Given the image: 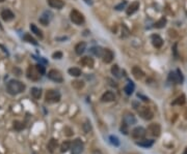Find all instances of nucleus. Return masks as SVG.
<instances>
[{
	"label": "nucleus",
	"instance_id": "16",
	"mask_svg": "<svg viewBox=\"0 0 187 154\" xmlns=\"http://www.w3.org/2000/svg\"><path fill=\"white\" fill-rule=\"evenodd\" d=\"M48 4H49V6L52 7V9H60L64 7L65 2L62 0H48Z\"/></svg>",
	"mask_w": 187,
	"mask_h": 154
},
{
	"label": "nucleus",
	"instance_id": "9",
	"mask_svg": "<svg viewBox=\"0 0 187 154\" xmlns=\"http://www.w3.org/2000/svg\"><path fill=\"white\" fill-rule=\"evenodd\" d=\"M138 114L145 120H151L153 118V112L148 107H140L138 110Z\"/></svg>",
	"mask_w": 187,
	"mask_h": 154
},
{
	"label": "nucleus",
	"instance_id": "15",
	"mask_svg": "<svg viewBox=\"0 0 187 154\" xmlns=\"http://www.w3.org/2000/svg\"><path fill=\"white\" fill-rule=\"evenodd\" d=\"M139 2L138 1H134V2H132L131 4L128 6L127 11H126V14H127L128 16H131L133 15L134 13H136V11H138V9H139Z\"/></svg>",
	"mask_w": 187,
	"mask_h": 154
},
{
	"label": "nucleus",
	"instance_id": "19",
	"mask_svg": "<svg viewBox=\"0 0 187 154\" xmlns=\"http://www.w3.org/2000/svg\"><path fill=\"white\" fill-rule=\"evenodd\" d=\"M132 74H133L134 78L137 79V80H140V79H143L144 76H145L144 72L140 69L138 66H134V67L132 68Z\"/></svg>",
	"mask_w": 187,
	"mask_h": 154
},
{
	"label": "nucleus",
	"instance_id": "22",
	"mask_svg": "<svg viewBox=\"0 0 187 154\" xmlns=\"http://www.w3.org/2000/svg\"><path fill=\"white\" fill-rule=\"evenodd\" d=\"M56 147H57V140L51 139L49 141V143H48V145H47V148H48L50 153H53L54 150L56 149Z\"/></svg>",
	"mask_w": 187,
	"mask_h": 154
},
{
	"label": "nucleus",
	"instance_id": "32",
	"mask_svg": "<svg viewBox=\"0 0 187 154\" xmlns=\"http://www.w3.org/2000/svg\"><path fill=\"white\" fill-rule=\"evenodd\" d=\"M69 149H71V143L69 141H66L64 142V143L62 144V146H60V151L64 153V152H67Z\"/></svg>",
	"mask_w": 187,
	"mask_h": 154
},
{
	"label": "nucleus",
	"instance_id": "44",
	"mask_svg": "<svg viewBox=\"0 0 187 154\" xmlns=\"http://www.w3.org/2000/svg\"><path fill=\"white\" fill-rule=\"evenodd\" d=\"M3 1H4V0H0V2H3Z\"/></svg>",
	"mask_w": 187,
	"mask_h": 154
},
{
	"label": "nucleus",
	"instance_id": "3",
	"mask_svg": "<svg viewBox=\"0 0 187 154\" xmlns=\"http://www.w3.org/2000/svg\"><path fill=\"white\" fill-rule=\"evenodd\" d=\"M70 19L71 21L74 24H76V25H81V24L84 23V17H83L82 14L77 11V9H73V11H71Z\"/></svg>",
	"mask_w": 187,
	"mask_h": 154
},
{
	"label": "nucleus",
	"instance_id": "14",
	"mask_svg": "<svg viewBox=\"0 0 187 154\" xmlns=\"http://www.w3.org/2000/svg\"><path fill=\"white\" fill-rule=\"evenodd\" d=\"M94 59L89 56H84L80 59V64L85 67H89V68H93L94 67Z\"/></svg>",
	"mask_w": 187,
	"mask_h": 154
},
{
	"label": "nucleus",
	"instance_id": "43",
	"mask_svg": "<svg viewBox=\"0 0 187 154\" xmlns=\"http://www.w3.org/2000/svg\"><path fill=\"white\" fill-rule=\"evenodd\" d=\"M0 28H1V29H2V25H1V23H0Z\"/></svg>",
	"mask_w": 187,
	"mask_h": 154
},
{
	"label": "nucleus",
	"instance_id": "6",
	"mask_svg": "<svg viewBox=\"0 0 187 154\" xmlns=\"http://www.w3.org/2000/svg\"><path fill=\"white\" fill-rule=\"evenodd\" d=\"M26 74H27V78L31 81H38L41 78V74L38 72L36 66H32V65L27 68Z\"/></svg>",
	"mask_w": 187,
	"mask_h": 154
},
{
	"label": "nucleus",
	"instance_id": "33",
	"mask_svg": "<svg viewBox=\"0 0 187 154\" xmlns=\"http://www.w3.org/2000/svg\"><path fill=\"white\" fill-rule=\"evenodd\" d=\"M185 101H186V97H185V95H181V96H179L178 98L173 102V105H179V106H181V105L185 104Z\"/></svg>",
	"mask_w": 187,
	"mask_h": 154
},
{
	"label": "nucleus",
	"instance_id": "26",
	"mask_svg": "<svg viewBox=\"0 0 187 154\" xmlns=\"http://www.w3.org/2000/svg\"><path fill=\"white\" fill-rule=\"evenodd\" d=\"M69 74H71L72 77H79L81 76V69L78 67H71L68 70Z\"/></svg>",
	"mask_w": 187,
	"mask_h": 154
},
{
	"label": "nucleus",
	"instance_id": "31",
	"mask_svg": "<svg viewBox=\"0 0 187 154\" xmlns=\"http://www.w3.org/2000/svg\"><path fill=\"white\" fill-rule=\"evenodd\" d=\"M14 128H15L16 130L20 131L25 128V124H24L23 122H21V121H14Z\"/></svg>",
	"mask_w": 187,
	"mask_h": 154
},
{
	"label": "nucleus",
	"instance_id": "5",
	"mask_svg": "<svg viewBox=\"0 0 187 154\" xmlns=\"http://www.w3.org/2000/svg\"><path fill=\"white\" fill-rule=\"evenodd\" d=\"M168 79H170V81L176 83V84H182L183 81H184L183 74L180 69H177L176 72H170V76H168Z\"/></svg>",
	"mask_w": 187,
	"mask_h": 154
},
{
	"label": "nucleus",
	"instance_id": "18",
	"mask_svg": "<svg viewBox=\"0 0 187 154\" xmlns=\"http://www.w3.org/2000/svg\"><path fill=\"white\" fill-rule=\"evenodd\" d=\"M152 44H153V46L155 47V48L159 49L161 48L162 44H163V40H162V38L160 37L159 35L154 34V35H152Z\"/></svg>",
	"mask_w": 187,
	"mask_h": 154
},
{
	"label": "nucleus",
	"instance_id": "8",
	"mask_svg": "<svg viewBox=\"0 0 187 154\" xmlns=\"http://www.w3.org/2000/svg\"><path fill=\"white\" fill-rule=\"evenodd\" d=\"M148 133L149 135H153V137H159L160 133H161V126H160L159 123H152L148 127Z\"/></svg>",
	"mask_w": 187,
	"mask_h": 154
},
{
	"label": "nucleus",
	"instance_id": "37",
	"mask_svg": "<svg viewBox=\"0 0 187 154\" xmlns=\"http://www.w3.org/2000/svg\"><path fill=\"white\" fill-rule=\"evenodd\" d=\"M36 69H38V72L41 74V76L45 74V66L44 65H42V64H38V65H36Z\"/></svg>",
	"mask_w": 187,
	"mask_h": 154
},
{
	"label": "nucleus",
	"instance_id": "30",
	"mask_svg": "<svg viewBox=\"0 0 187 154\" xmlns=\"http://www.w3.org/2000/svg\"><path fill=\"white\" fill-rule=\"evenodd\" d=\"M72 86L74 87L75 89H77V90H80V89H82L83 87H84V83L82 82V81H73L72 82Z\"/></svg>",
	"mask_w": 187,
	"mask_h": 154
},
{
	"label": "nucleus",
	"instance_id": "29",
	"mask_svg": "<svg viewBox=\"0 0 187 154\" xmlns=\"http://www.w3.org/2000/svg\"><path fill=\"white\" fill-rule=\"evenodd\" d=\"M165 24H166V18L162 17L161 19H159L155 23V28H158V29H160V28H163L164 26H165Z\"/></svg>",
	"mask_w": 187,
	"mask_h": 154
},
{
	"label": "nucleus",
	"instance_id": "17",
	"mask_svg": "<svg viewBox=\"0 0 187 154\" xmlns=\"http://www.w3.org/2000/svg\"><path fill=\"white\" fill-rule=\"evenodd\" d=\"M1 18H2L4 21L9 22L15 18V15H14L13 11H9V9H3V11H1Z\"/></svg>",
	"mask_w": 187,
	"mask_h": 154
},
{
	"label": "nucleus",
	"instance_id": "36",
	"mask_svg": "<svg viewBox=\"0 0 187 154\" xmlns=\"http://www.w3.org/2000/svg\"><path fill=\"white\" fill-rule=\"evenodd\" d=\"M83 129H84V131L86 133H88L89 131L91 130V123H89L88 121H86V122L83 124Z\"/></svg>",
	"mask_w": 187,
	"mask_h": 154
},
{
	"label": "nucleus",
	"instance_id": "28",
	"mask_svg": "<svg viewBox=\"0 0 187 154\" xmlns=\"http://www.w3.org/2000/svg\"><path fill=\"white\" fill-rule=\"evenodd\" d=\"M23 39L25 40V42H29V44H34V46H36V44H38V42H36V40L34 39V38L32 37V36L30 35V34H28V33H26L25 35L23 36Z\"/></svg>",
	"mask_w": 187,
	"mask_h": 154
},
{
	"label": "nucleus",
	"instance_id": "11",
	"mask_svg": "<svg viewBox=\"0 0 187 154\" xmlns=\"http://www.w3.org/2000/svg\"><path fill=\"white\" fill-rule=\"evenodd\" d=\"M101 58H102L105 63H110V62H112L113 58H115V55H113V52L111 50H109V49H104V52H103V55Z\"/></svg>",
	"mask_w": 187,
	"mask_h": 154
},
{
	"label": "nucleus",
	"instance_id": "42",
	"mask_svg": "<svg viewBox=\"0 0 187 154\" xmlns=\"http://www.w3.org/2000/svg\"><path fill=\"white\" fill-rule=\"evenodd\" d=\"M183 154H187V148L184 150V152H183Z\"/></svg>",
	"mask_w": 187,
	"mask_h": 154
},
{
	"label": "nucleus",
	"instance_id": "34",
	"mask_svg": "<svg viewBox=\"0 0 187 154\" xmlns=\"http://www.w3.org/2000/svg\"><path fill=\"white\" fill-rule=\"evenodd\" d=\"M111 72H112L113 76H115L117 78H120V68L117 64H115V65L111 67Z\"/></svg>",
	"mask_w": 187,
	"mask_h": 154
},
{
	"label": "nucleus",
	"instance_id": "35",
	"mask_svg": "<svg viewBox=\"0 0 187 154\" xmlns=\"http://www.w3.org/2000/svg\"><path fill=\"white\" fill-rule=\"evenodd\" d=\"M109 141H110V143L112 144V145H115V146H120V141H119V139H117V137H115V135H110L109 137Z\"/></svg>",
	"mask_w": 187,
	"mask_h": 154
},
{
	"label": "nucleus",
	"instance_id": "27",
	"mask_svg": "<svg viewBox=\"0 0 187 154\" xmlns=\"http://www.w3.org/2000/svg\"><path fill=\"white\" fill-rule=\"evenodd\" d=\"M30 30H31V31L33 32L36 35H38L40 38H43L42 30H41L40 28L36 27V25H34V24H30Z\"/></svg>",
	"mask_w": 187,
	"mask_h": 154
},
{
	"label": "nucleus",
	"instance_id": "10",
	"mask_svg": "<svg viewBox=\"0 0 187 154\" xmlns=\"http://www.w3.org/2000/svg\"><path fill=\"white\" fill-rule=\"evenodd\" d=\"M147 135V130H146L144 127L141 126H138V127H135V128L132 130L131 133V137L133 138V139L135 140H140L143 139V138H145V135Z\"/></svg>",
	"mask_w": 187,
	"mask_h": 154
},
{
	"label": "nucleus",
	"instance_id": "25",
	"mask_svg": "<svg viewBox=\"0 0 187 154\" xmlns=\"http://www.w3.org/2000/svg\"><path fill=\"white\" fill-rule=\"evenodd\" d=\"M31 95L34 99H40L41 96H42V90L36 88V87H33L31 89Z\"/></svg>",
	"mask_w": 187,
	"mask_h": 154
},
{
	"label": "nucleus",
	"instance_id": "41",
	"mask_svg": "<svg viewBox=\"0 0 187 154\" xmlns=\"http://www.w3.org/2000/svg\"><path fill=\"white\" fill-rule=\"evenodd\" d=\"M84 2L87 3V4H91V3H93V1H91V0H84Z\"/></svg>",
	"mask_w": 187,
	"mask_h": 154
},
{
	"label": "nucleus",
	"instance_id": "12",
	"mask_svg": "<svg viewBox=\"0 0 187 154\" xmlns=\"http://www.w3.org/2000/svg\"><path fill=\"white\" fill-rule=\"evenodd\" d=\"M123 122L125 123V124H127L128 126H129V125H133L136 123V118L131 113H126L123 117Z\"/></svg>",
	"mask_w": 187,
	"mask_h": 154
},
{
	"label": "nucleus",
	"instance_id": "4",
	"mask_svg": "<svg viewBox=\"0 0 187 154\" xmlns=\"http://www.w3.org/2000/svg\"><path fill=\"white\" fill-rule=\"evenodd\" d=\"M83 143L80 139H76L71 143V149H72V154H81L83 152Z\"/></svg>",
	"mask_w": 187,
	"mask_h": 154
},
{
	"label": "nucleus",
	"instance_id": "21",
	"mask_svg": "<svg viewBox=\"0 0 187 154\" xmlns=\"http://www.w3.org/2000/svg\"><path fill=\"white\" fill-rule=\"evenodd\" d=\"M154 144L153 140H143V141H139V142H136V145L140 146V147H144V148H150L152 147Z\"/></svg>",
	"mask_w": 187,
	"mask_h": 154
},
{
	"label": "nucleus",
	"instance_id": "39",
	"mask_svg": "<svg viewBox=\"0 0 187 154\" xmlns=\"http://www.w3.org/2000/svg\"><path fill=\"white\" fill-rule=\"evenodd\" d=\"M126 3H127L126 1H123V2H121L119 5H117V6H115V9H117V11H121V9H123L124 7H125Z\"/></svg>",
	"mask_w": 187,
	"mask_h": 154
},
{
	"label": "nucleus",
	"instance_id": "20",
	"mask_svg": "<svg viewBox=\"0 0 187 154\" xmlns=\"http://www.w3.org/2000/svg\"><path fill=\"white\" fill-rule=\"evenodd\" d=\"M85 49H86V44L85 42H78L75 46V52H76L77 55H81V54L84 53Z\"/></svg>",
	"mask_w": 187,
	"mask_h": 154
},
{
	"label": "nucleus",
	"instance_id": "13",
	"mask_svg": "<svg viewBox=\"0 0 187 154\" xmlns=\"http://www.w3.org/2000/svg\"><path fill=\"white\" fill-rule=\"evenodd\" d=\"M115 99V95L112 91H106L104 94L101 96V101L102 102H110Z\"/></svg>",
	"mask_w": 187,
	"mask_h": 154
},
{
	"label": "nucleus",
	"instance_id": "38",
	"mask_svg": "<svg viewBox=\"0 0 187 154\" xmlns=\"http://www.w3.org/2000/svg\"><path fill=\"white\" fill-rule=\"evenodd\" d=\"M121 131H123L124 135H128V125L125 124L124 122H123V124H122V126H121Z\"/></svg>",
	"mask_w": 187,
	"mask_h": 154
},
{
	"label": "nucleus",
	"instance_id": "40",
	"mask_svg": "<svg viewBox=\"0 0 187 154\" xmlns=\"http://www.w3.org/2000/svg\"><path fill=\"white\" fill-rule=\"evenodd\" d=\"M62 57V52H56V53L53 54V58L54 59H60Z\"/></svg>",
	"mask_w": 187,
	"mask_h": 154
},
{
	"label": "nucleus",
	"instance_id": "7",
	"mask_svg": "<svg viewBox=\"0 0 187 154\" xmlns=\"http://www.w3.org/2000/svg\"><path fill=\"white\" fill-rule=\"evenodd\" d=\"M48 78H49L51 81L56 82V83H62V81H64L62 74H60V72L57 69L49 70V72H48Z\"/></svg>",
	"mask_w": 187,
	"mask_h": 154
},
{
	"label": "nucleus",
	"instance_id": "1",
	"mask_svg": "<svg viewBox=\"0 0 187 154\" xmlns=\"http://www.w3.org/2000/svg\"><path fill=\"white\" fill-rule=\"evenodd\" d=\"M25 85L18 80H11L7 84V91L11 95H17L25 90Z\"/></svg>",
	"mask_w": 187,
	"mask_h": 154
},
{
	"label": "nucleus",
	"instance_id": "24",
	"mask_svg": "<svg viewBox=\"0 0 187 154\" xmlns=\"http://www.w3.org/2000/svg\"><path fill=\"white\" fill-rule=\"evenodd\" d=\"M124 91L127 95H131L134 91V84L132 82H128V84L124 87Z\"/></svg>",
	"mask_w": 187,
	"mask_h": 154
},
{
	"label": "nucleus",
	"instance_id": "23",
	"mask_svg": "<svg viewBox=\"0 0 187 154\" xmlns=\"http://www.w3.org/2000/svg\"><path fill=\"white\" fill-rule=\"evenodd\" d=\"M91 52L95 56H98V57H102L103 52H104V49H102L101 47H94L91 49Z\"/></svg>",
	"mask_w": 187,
	"mask_h": 154
},
{
	"label": "nucleus",
	"instance_id": "2",
	"mask_svg": "<svg viewBox=\"0 0 187 154\" xmlns=\"http://www.w3.org/2000/svg\"><path fill=\"white\" fill-rule=\"evenodd\" d=\"M62 98V95H60V92L58 90H54V89H50L46 92V95H45V99H46L47 102L49 104H55V102H58Z\"/></svg>",
	"mask_w": 187,
	"mask_h": 154
}]
</instances>
